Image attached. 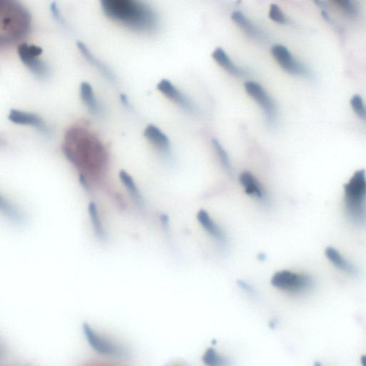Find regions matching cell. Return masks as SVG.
<instances>
[{"instance_id":"24","label":"cell","mask_w":366,"mask_h":366,"mask_svg":"<svg viewBox=\"0 0 366 366\" xmlns=\"http://www.w3.org/2000/svg\"><path fill=\"white\" fill-rule=\"evenodd\" d=\"M212 145H213L214 148H215L216 153H217V156H218L220 161L221 162L223 168L228 173H232V168H231V161H230L229 157H228V154L224 148L222 146L221 144L218 142L217 140L214 139L212 140Z\"/></svg>"},{"instance_id":"17","label":"cell","mask_w":366,"mask_h":366,"mask_svg":"<svg viewBox=\"0 0 366 366\" xmlns=\"http://www.w3.org/2000/svg\"><path fill=\"white\" fill-rule=\"evenodd\" d=\"M77 47L79 49L80 53L83 55L84 58L91 64L93 67H96L97 70H99L105 77L108 78L110 81H114L116 79L114 77V75L112 73L111 70L107 67L103 62H101L99 59L96 58V57L93 55V53H91L90 50L87 48L86 45L82 42H77Z\"/></svg>"},{"instance_id":"21","label":"cell","mask_w":366,"mask_h":366,"mask_svg":"<svg viewBox=\"0 0 366 366\" xmlns=\"http://www.w3.org/2000/svg\"><path fill=\"white\" fill-rule=\"evenodd\" d=\"M205 366H232L231 360L217 352L213 347H208L202 356Z\"/></svg>"},{"instance_id":"7","label":"cell","mask_w":366,"mask_h":366,"mask_svg":"<svg viewBox=\"0 0 366 366\" xmlns=\"http://www.w3.org/2000/svg\"><path fill=\"white\" fill-rule=\"evenodd\" d=\"M245 90L248 96H250L266 114L267 119L272 122L276 116V107L273 99L268 94L260 84L252 81H248L244 85Z\"/></svg>"},{"instance_id":"6","label":"cell","mask_w":366,"mask_h":366,"mask_svg":"<svg viewBox=\"0 0 366 366\" xmlns=\"http://www.w3.org/2000/svg\"><path fill=\"white\" fill-rule=\"evenodd\" d=\"M18 55L24 65L40 79H45L50 74L48 65L39 59V57L43 53L40 47L35 44L22 43L18 47Z\"/></svg>"},{"instance_id":"4","label":"cell","mask_w":366,"mask_h":366,"mask_svg":"<svg viewBox=\"0 0 366 366\" xmlns=\"http://www.w3.org/2000/svg\"><path fill=\"white\" fill-rule=\"evenodd\" d=\"M344 203L349 220L358 226H366V174L356 171L344 185Z\"/></svg>"},{"instance_id":"14","label":"cell","mask_w":366,"mask_h":366,"mask_svg":"<svg viewBox=\"0 0 366 366\" xmlns=\"http://www.w3.org/2000/svg\"><path fill=\"white\" fill-rule=\"evenodd\" d=\"M145 138L153 144L155 148L164 153L170 149V140L166 135L159 129L155 125H150L144 131Z\"/></svg>"},{"instance_id":"22","label":"cell","mask_w":366,"mask_h":366,"mask_svg":"<svg viewBox=\"0 0 366 366\" xmlns=\"http://www.w3.org/2000/svg\"><path fill=\"white\" fill-rule=\"evenodd\" d=\"M89 217L90 222L93 225V231L95 235L99 240H106V232H105L104 227L102 226V220L99 213V210L96 203L91 202L88 205Z\"/></svg>"},{"instance_id":"19","label":"cell","mask_w":366,"mask_h":366,"mask_svg":"<svg viewBox=\"0 0 366 366\" xmlns=\"http://www.w3.org/2000/svg\"><path fill=\"white\" fill-rule=\"evenodd\" d=\"M212 57L215 62L231 76H240L242 74V70L234 64L226 51L221 47L216 48L212 53Z\"/></svg>"},{"instance_id":"5","label":"cell","mask_w":366,"mask_h":366,"mask_svg":"<svg viewBox=\"0 0 366 366\" xmlns=\"http://www.w3.org/2000/svg\"><path fill=\"white\" fill-rule=\"evenodd\" d=\"M312 283L313 280L310 275L289 270L277 272L271 279V284L275 289L290 293H300L308 290Z\"/></svg>"},{"instance_id":"28","label":"cell","mask_w":366,"mask_h":366,"mask_svg":"<svg viewBox=\"0 0 366 366\" xmlns=\"http://www.w3.org/2000/svg\"><path fill=\"white\" fill-rule=\"evenodd\" d=\"M238 284L239 286H240V287L243 290L246 291L248 294H249L250 296L255 297L256 294H255V290H254V289H252L250 285H248V283H245V282L243 281H240L239 282Z\"/></svg>"},{"instance_id":"20","label":"cell","mask_w":366,"mask_h":366,"mask_svg":"<svg viewBox=\"0 0 366 366\" xmlns=\"http://www.w3.org/2000/svg\"><path fill=\"white\" fill-rule=\"evenodd\" d=\"M119 177L120 179L121 182L125 185V188L128 189L130 195L131 196L133 201L135 203L137 206L140 208V209L144 208L145 203H144L143 198H142L140 191H139L138 188H137L136 183H135L133 177L128 173L123 171L119 173Z\"/></svg>"},{"instance_id":"2","label":"cell","mask_w":366,"mask_h":366,"mask_svg":"<svg viewBox=\"0 0 366 366\" xmlns=\"http://www.w3.org/2000/svg\"><path fill=\"white\" fill-rule=\"evenodd\" d=\"M102 11L110 19L140 33L157 28L158 19L154 10L136 0H102Z\"/></svg>"},{"instance_id":"30","label":"cell","mask_w":366,"mask_h":366,"mask_svg":"<svg viewBox=\"0 0 366 366\" xmlns=\"http://www.w3.org/2000/svg\"><path fill=\"white\" fill-rule=\"evenodd\" d=\"M119 97H120L121 102H122V103L123 104L125 107H127V108L130 107L129 100H128V98L127 97V96H125V95L121 94L120 96H119Z\"/></svg>"},{"instance_id":"32","label":"cell","mask_w":366,"mask_h":366,"mask_svg":"<svg viewBox=\"0 0 366 366\" xmlns=\"http://www.w3.org/2000/svg\"><path fill=\"white\" fill-rule=\"evenodd\" d=\"M361 363L362 366H366V355L361 356Z\"/></svg>"},{"instance_id":"15","label":"cell","mask_w":366,"mask_h":366,"mask_svg":"<svg viewBox=\"0 0 366 366\" xmlns=\"http://www.w3.org/2000/svg\"><path fill=\"white\" fill-rule=\"evenodd\" d=\"M325 253L327 258L333 263L334 266L343 272L351 275H358V270L354 265L346 260L335 248L332 247L326 248Z\"/></svg>"},{"instance_id":"1","label":"cell","mask_w":366,"mask_h":366,"mask_svg":"<svg viewBox=\"0 0 366 366\" xmlns=\"http://www.w3.org/2000/svg\"><path fill=\"white\" fill-rule=\"evenodd\" d=\"M62 151L67 160L84 172L99 174L108 166L105 145L94 133L81 125L66 132Z\"/></svg>"},{"instance_id":"26","label":"cell","mask_w":366,"mask_h":366,"mask_svg":"<svg viewBox=\"0 0 366 366\" xmlns=\"http://www.w3.org/2000/svg\"><path fill=\"white\" fill-rule=\"evenodd\" d=\"M335 3L339 5L340 8L350 16H356L358 13V7L353 1L350 0H338Z\"/></svg>"},{"instance_id":"11","label":"cell","mask_w":366,"mask_h":366,"mask_svg":"<svg viewBox=\"0 0 366 366\" xmlns=\"http://www.w3.org/2000/svg\"><path fill=\"white\" fill-rule=\"evenodd\" d=\"M8 119L13 123L33 127L44 134L50 133L43 119L35 113L12 109L9 113Z\"/></svg>"},{"instance_id":"12","label":"cell","mask_w":366,"mask_h":366,"mask_svg":"<svg viewBox=\"0 0 366 366\" xmlns=\"http://www.w3.org/2000/svg\"><path fill=\"white\" fill-rule=\"evenodd\" d=\"M197 217L199 223L206 232L215 239L220 244H226V237L224 232L221 228L216 224L215 222H214L206 211L204 210L199 211Z\"/></svg>"},{"instance_id":"27","label":"cell","mask_w":366,"mask_h":366,"mask_svg":"<svg viewBox=\"0 0 366 366\" xmlns=\"http://www.w3.org/2000/svg\"><path fill=\"white\" fill-rule=\"evenodd\" d=\"M269 18L278 24H285L287 22L286 16L282 12L281 9L278 7V5L275 4H271L270 7Z\"/></svg>"},{"instance_id":"34","label":"cell","mask_w":366,"mask_h":366,"mask_svg":"<svg viewBox=\"0 0 366 366\" xmlns=\"http://www.w3.org/2000/svg\"><path fill=\"white\" fill-rule=\"evenodd\" d=\"M171 366V365H167V366Z\"/></svg>"},{"instance_id":"8","label":"cell","mask_w":366,"mask_h":366,"mask_svg":"<svg viewBox=\"0 0 366 366\" xmlns=\"http://www.w3.org/2000/svg\"><path fill=\"white\" fill-rule=\"evenodd\" d=\"M271 54L285 71L298 76L308 74L307 68L298 62L285 46L275 44L271 49Z\"/></svg>"},{"instance_id":"33","label":"cell","mask_w":366,"mask_h":366,"mask_svg":"<svg viewBox=\"0 0 366 366\" xmlns=\"http://www.w3.org/2000/svg\"><path fill=\"white\" fill-rule=\"evenodd\" d=\"M314 366H323V365L321 363L315 362V364H314Z\"/></svg>"},{"instance_id":"23","label":"cell","mask_w":366,"mask_h":366,"mask_svg":"<svg viewBox=\"0 0 366 366\" xmlns=\"http://www.w3.org/2000/svg\"><path fill=\"white\" fill-rule=\"evenodd\" d=\"M0 211L6 217L14 222V223L20 224L25 220L24 214L17 208L15 205L12 204L8 200L1 196L0 197Z\"/></svg>"},{"instance_id":"9","label":"cell","mask_w":366,"mask_h":366,"mask_svg":"<svg viewBox=\"0 0 366 366\" xmlns=\"http://www.w3.org/2000/svg\"><path fill=\"white\" fill-rule=\"evenodd\" d=\"M82 330L89 344L93 347V350L97 353L110 356L121 354L120 349L116 345L110 342L108 340L105 339L97 333V332L93 330V327H90L88 323H84L82 324Z\"/></svg>"},{"instance_id":"16","label":"cell","mask_w":366,"mask_h":366,"mask_svg":"<svg viewBox=\"0 0 366 366\" xmlns=\"http://www.w3.org/2000/svg\"><path fill=\"white\" fill-rule=\"evenodd\" d=\"M233 22L244 32L246 35L254 39H262L263 35L261 31L258 30L256 26L254 25L247 17L245 16L244 14L240 12H235L231 15Z\"/></svg>"},{"instance_id":"31","label":"cell","mask_w":366,"mask_h":366,"mask_svg":"<svg viewBox=\"0 0 366 366\" xmlns=\"http://www.w3.org/2000/svg\"><path fill=\"white\" fill-rule=\"evenodd\" d=\"M277 326V320L272 319L269 323V326L270 328L274 329Z\"/></svg>"},{"instance_id":"18","label":"cell","mask_w":366,"mask_h":366,"mask_svg":"<svg viewBox=\"0 0 366 366\" xmlns=\"http://www.w3.org/2000/svg\"><path fill=\"white\" fill-rule=\"evenodd\" d=\"M80 97L82 102L86 105L90 113L97 115L102 112L101 105L96 99L93 87L86 82L81 84Z\"/></svg>"},{"instance_id":"29","label":"cell","mask_w":366,"mask_h":366,"mask_svg":"<svg viewBox=\"0 0 366 366\" xmlns=\"http://www.w3.org/2000/svg\"><path fill=\"white\" fill-rule=\"evenodd\" d=\"M50 9H51V11L53 12L55 18H56L58 21H59V22H62V18H61L59 11H58V8L57 7L56 3H52L51 5H50Z\"/></svg>"},{"instance_id":"25","label":"cell","mask_w":366,"mask_h":366,"mask_svg":"<svg viewBox=\"0 0 366 366\" xmlns=\"http://www.w3.org/2000/svg\"><path fill=\"white\" fill-rule=\"evenodd\" d=\"M350 105L355 114L366 122V106L361 96L355 95L350 99Z\"/></svg>"},{"instance_id":"13","label":"cell","mask_w":366,"mask_h":366,"mask_svg":"<svg viewBox=\"0 0 366 366\" xmlns=\"http://www.w3.org/2000/svg\"><path fill=\"white\" fill-rule=\"evenodd\" d=\"M240 182L246 193L255 197L260 201L265 200L266 194L263 191V187L255 177H254L253 174L249 172L242 173L240 176Z\"/></svg>"},{"instance_id":"3","label":"cell","mask_w":366,"mask_h":366,"mask_svg":"<svg viewBox=\"0 0 366 366\" xmlns=\"http://www.w3.org/2000/svg\"><path fill=\"white\" fill-rule=\"evenodd\" d=\"M31 27V15L19 1H0V45L7 47L25 38Z\"/></svg>"},{"instance_id":"10","label":"cell","mask_w":366,"mask_h":366,"mask_svg":"<svg viewBox=\"0 0 366 366\" xmlns=\"http://www.w3.org/2000/svg\"><path fill=\"white\" fill-rule=\"evenodd\" d=\"M157 88L165 97L181 107L184 110L191 113H195L196 109L193 102L174 86L171 81L166 79H162L157 84Z\"/></svg>"}]
</instances>
